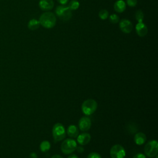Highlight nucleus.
<instances>
[{
	"label": "nucleus",
	"mask_w": 158,
	"mask_h": 158,
	"mask_svg": "<svg viewBox=\"0 0 158 158\" xmlns=\"http://www.w3.org/2000/svg\"><path fill=\"white\" fill-rule=\"evenodd\" d=\"M40 24L46 28H53L56 23V17L51 12H46L43 13L40 17Z\"/></svg>",
	"instance_id": "f257e3e1"
},
{
	"label": "nucleus",
	"mask_w": 158,
	"mask_h": 158,
	"mask_svg": "<svg viewBox=\"0 0 158 158\" xmlns=\"http://www.w3.org/2000/svg\"><path fill=\"white\" fill-rule=\"evenodd\" d=\"M98 103L93 99H88L81 104V111L86 115L93 114L97 109Z\"/></svg>",
	"instance_id": "f03ea898"
},
{
	"label": "nucleus",
	"mask_w": 158,
	"mask_h": 158,
	"mask_svg": "<svg viewBox=\"0 0 158 158\" xmlns=\"http://www.w3.org/2000/svg\"><path fill=\"white\" fill-rule=\"evenodd\" d=\"M52 137L56 141L63 140L66 136V131L64 126L60 123L54 125L52 130Z\"/></svg>",
	"instance_id": "7ed1b4c3"
},
{
	"label": "nucleus",
	"mask_w": 158,
	"mask_h": 158,
	"mask_svg": "<svg viewBox=\"0 0 158 158\" xmlns=\"http://www.w3.org/2000/svg\"><path fill=\"white\" fill-rule=\"evenodd\" d=\"M56 15L63 21H68L72 17V10L65 5H59L56 8Z\"/></svg>",
	"instance_id": "20e7f679"
},
{
	"label": "nucleus",
	"mask_w": 158,
	"mask_h": 158,
	"mask_svg": "<svg viewBox=\"0 0 158 158\" xmlns=\"http://www.w3.org/2000/svg\"><path fill=\"white\" fill-rule=\"evenodd\" d=\"M77 146V142L71 138L65 139L60 145V149L64 154H69L76 150Z\"/></svg>",
	"instance_id": "39448f33"
},
{
	"label": "nucleus",
	"mask_w": 158,
	"mask_h": 158,
	"mask_svg": "<svg viewBox=\"0 0 158 158\" xmlns=\"http://www.w3.org/2000/svg\"><path fill=\"white\" fill-rule=\"evenodd\" d=\"M158 143L156 140L149 141L144 148V151L146 156L148 157H154L157 154Z\"/></svg>",
	"instance_id": "423d86ee"
},
{
	"label": "nucleus",
	"mask_w": 158,
	"mask_h": 158,
	"mask_svg": "<svg viewBox=\"0 0 158 158\" xmlns=\"http://www.w3.org/2000/svg\"><path fill=\"white\" fill-rule=\"evenodd\" d=\"M110 155L112 158H124L126 156V152L122 145L117 144L110 148Z\"/></svg>",
	"instance_id": "0eeeda50"
},
{
	"label": "nucleus",
	"mask_w": 158,
	"mask_h": 158,
	"mask_svg": "<svg viewBox=\"0 0 158 158\" xmlns=\"http://www.w3.org/2000/svg\"><path fill=\"white\" fill-rule=\"evenodd\" d=\"M91 126V121L90 118L86 116L81 117L78 122L79 129L81 131H86L89 130Z\"/></svg>",
	"instance_id": "6e6552de"
},
{
	"label": "nucleus",
	"mask_w": 158,
	"mask_h": 158,
	"mask_svg": "<svg viewBox=\"0 0 158 158\" xmlns=\"http://www.w3.org/2000/svg\"><path fill=\"white\" fill-rule=\"evenodd\" d=\"M119 27L121 31L125 33H129L133 30L131 22L126 19H123L119 22Z\"/></svg>",
	"instance_id": "1a4fd4ad"
},
{
	"label": "nucleus",
	"mask_w": 158,
	"mask_h": 158,
	"mask_svg": "<svg viewBox=\"0 0 158 158\" xmlns=\"http://www.w3.org/2000/svg\"><path fill=\"white\" fill-rule=\"evenodd\" d=\"M38 5L42 10L48 11L53 8L54 2L53 0H40Z\"/></svg>",
	"instance_id": "9d476101"
},
{
	"label": "nucleus",
	"mask_w": 158,
	"mask_h": 158,
	"mask_svg": "<svg viewBox=\"0 0 158 158\" xmlns=\"http://www.w3.org/2000/svg\"><path fill=\"white\" fill-rule=\"evenodd\" d=\"M135 30L137 35L140 37L145 36L148 32V29L147 26L143 22L138 23L136 25Z\"/></svg>",
	"instance_id": "9b49d317"
},
{
	"label": "nucleus",
	"mask_w": 158,
	"mask_h": 158,
	"mask_svg": "<svg viewBox=\"0 0 158 158\" xmlns=\"http://www.w3.org/2000/svg\"><path fill=\"white\" fill-rule=\"evenodd\" d=\"M77 142L79 143L81 146H85L89 143V142L91 140V135L89 133H82L81 134H79L77 137Z\"/></svg>",
	"instance_id": "f8f14e48"
},
{
	"label": "nucleus",
	"mask_w": 158,
	"mask_h": 158,
	"mask_svg": "<svg viewBox=\"0 0 158 158\" xmlns=\"http://www.w3.org/2000/svg\"><path fill=\"white\" fill-rule=\"evenodd\" d=\"M146 141V136L142 132H138L134 136V141L137 145H142Z\"/></svg>",
	"instance_id": "ddd939ff"
},
{
	"label": "nucleus",
	"mask_w": 158,
	"mask_h": 158,
	"mask_svg": "<svg viewBox=\"0 0 158 158\" xmlns=\"http://www.w3.org/2000/svg\"><path fill=\"white\" fill-rule=\"evenodd\" d=\"M114 9L117 12L122 13L126 9V4L123 0H117L114 4Z\"/></svg>",
	"instance_id": "4468645a"
},
{
	"label": "nucleus",
	"mask_w": 158,
	"mask_h": 158,
	"mask_svg": "<svg viewBox=\"0 0 158 158\" xmlns=\"http://www.w3.org/2000/svg\"><path fill=\"white\" fill-rule=\"evenodd\" d=\"M67 135L72 138H77V136L79 134V131H78V127L75 125H70L69 126V127L67 128Z\"/></svg>",
	"instance_id": "2eb2a0df"
},
{
	"label": "nucleus",
	"mask_w": 158,
	"mask_h": 158,
	"mask_svg": "<svg viewBox=\"0 0 158 158\" xmlns=\"http://www.w3.org/2000/svg\"><path fill=\"white\" fill-rule=\"evenodd\" d=\"M40 25L39 20H37L35 19H32L28 23V28L31 30H35L39 28Z\"/></svg>",
	"instance_id": "dca6fc26"
},
{
	"label": "nucleus",
	"mask_w": 158,
	"mask_h": 158,
	"mask_svg": "<svg viewBox=\"0 0 158 158\" xmlns=\"http://www.w3.org/2000/svg\"><path fill=\"white\" fill-rule=\"evenodd\" d=\"M40 148L42 152H47L51 148V143L47 140L43 141L40 143Z\"/></svg>",
	"instance_id": "f3484780"
},
{
	"label": "nucleus",
	"mask_w": 158,
	"mask_h": 158,
	"mask_svg": "<svg viewBox=\"0 0 158 158\" xmlns=\"http://www.w3.org/2000/svg\"><path fill=\"white\" fill-rule=\"evenodd\" d=\"M67 6L71 10H75L79 7L80 3L77 0H71Z\"/></svg>",
	"instance_id": "a211bd4d"
},
{
	"label": "nucleus",
	"mask_w": 158,
	"mask_h": 158,
	"mask_svg": "<svg viewBox=\"0 0 158 158\" xmlns=\"http://www.w3.org/2000/svg\"><path fill=\"white\" fill-rule=\"evenodd\" d=\"M135 19L138 23L143 22L144 19V14L141 10H138L135 13Z\"/></svg>",
	"instance_id": "6ab92c4d"
},
{
	"label": "nucleus",
	"mask_w": 158,
	"mask_h": 158,
	"mask_svg": "<svg viewBox=\"0 0 158 158\" xmlns=\"http://www.w3.org/2000/svg\"><path fill=\"white\" fill-rule=\"evenodd\" d=\"M99 17L101 20H106L109 17V12L106 9H102L99 12Z\"/></svg>",
	"instance_id": "aec40b11"
},
{
	"label": "nucleus",
	"mask_w": 158,
	"mask_h": 158,
	"mask_svg": "<svg viewBox=\"0 0 158 158\" xmlns=\"http://www.w3.org/2000/svg\"><path fill=\"white\" fill-rule=\"evenodd\" d=\"M109 21L112 23H117L119 21H120V18L119 17L115 14H111L109 17Z\"/></svg>",
	"instance_id": "412c9836"
},
{
	"label": "nucleus",
	"mask_w": 158,
	"mask_h": 158,
	"mask_svg": "<svg viewBox=\"0 0 158 158\" xmlns=\"http://www.w3.org/2000/svg\"><path fill=\"white\" fill-rule=\"evenodd\" d=\"M87 158H102L101 155L97 152H91L87 156Z\"/></svg>",
	"instance_id": "4be33fe9"
},
{
	"label": "nucleus",
	"mask_w": 158,
	"mask_h": 158,
	"mask_svg": "<svg viewBox=\"0 0 158 158\" xmlns=\"http://www.w3.org/2000/svg\"><path fill=\"white\" fill-rule=\"evenodd\" d=\"M137 0H127V4L130 7H135L137 4Z\"/></svg>",
	"instance_id": "5701e85b"
},
{
	"label": "nucleus",
	"mask_w": 158,
	"mask_h": 158,
	"mask_svg": "<svg viewBox=\"0 0 158 158\" xmlns=\"http://www.w3.org/2000/svg\"><path fill=\"white\" fill-rule=\"evenodd\" d=\"M133 158H146V156L142 153H138L135 154Z\"/></svg>",
	"instance_id": "b1692460"
},
{
	"label": "nucleus",
	"mask_w": 158,
	"mask_h": 158,
	"mask_svg": "<svg viewBox=\"0 0 158 158\" xmlns=\"http://www.w3.org/2000/svg\"><path fill=\"white\" fill-rule=\"evenodd\" d=\"M76 150L78 152H79V153H82V152L84 151V148H83V147L81 146H77Z\"/></svg>",
	"instance_id": "393cba45"
},
{
	"label": "nucleus",
	"mask_w": 158,
	"mask_h": 158,
	"mask_svg": "<svg viewBox=\"0 0 158 158\" xmlns=\"http://www.w3.org/2000/svg\"><path fill=\"white\" fill-rule=\"evenodd\" d=\"M69 0H57V1L61 5H65L69 2Z\"/></svg>",
	"instance_id": "a878e982"
},
{
	"label": "nucleus",
	"mask_w": 158,
	"mask_h": 158,
	"mask_svg": "<svg viewBox=\"0 0 158 158\" xmlns=\"http://www.w3.org/2000/svg\"><path fill=\"white\" fill-rule=\"evenodd\" d=\"M30 158H37V157H38V156H37L36 153H35V152H31V153H30Z\"/></svg>",
	"instance_id": "bb28decb"
},
{
	"label": "nucleus",
	"mask_w": 158,
	"mask_h": 158,
	"mask_svg": "<svg viewBox=\"0 0 158 158\" xmlns=\"http://www.w3.org/2000/svg\"><path fill=\"white\" fill-rule=\"evenodd\" d=\"M51 158H63V157L59 154H55V155H53Z\"/></svg>",
	"instance_id": "cd10ccee"
},
{
	"label": "nucleus",
	"mask_w": 158,
	"mask_h": 158,
	"mask_svg": "<svg viewBox=\"0 0 158 158\" xmlns=\"http://www.w3.org/2000/svg\"><path fill=\"white\" fill-rule=\"evenodd\" d=\"M67 158H78V157L76 154H71Z\"/></svg>",
	"instance_id": "c85d7f7f"
},
{
	"label": "nucleus",
	"mask_w": 158,
	"mask_h": 158,
	"mask_svg": "<svg viewBox=\"0 0 158 158\" xmlns=\"http://www.w3.org/2000/svg\"><path fill=\"white\" fill-rule=\"evenodd\" d=\"M155 157H156V158H157V155H156Z\"/></svg>",
	"instance_id": "c756f323"
}]
</instances>
